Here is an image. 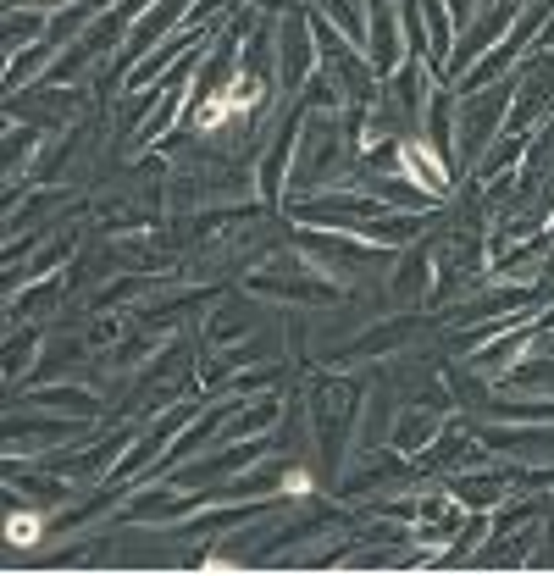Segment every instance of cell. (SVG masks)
I'll list each match as a JSON object with an SVG mask.
<instances>
[{"instance_id":"1","label":"cell","mask_w":554,"mask_h":576,"mask_svg":"<svg viewBox=\"0 0 554 576\" xmlns=\"http://www.w3.org/2000/svg\"><path fill=\"white\" fill-rule=\"evenodd\" d=\"M405 172H410L416 183H422V189H433V194H444V189H449V183H444V167H438V161H427L422 144H410V150H405Z\"/></svg>"},{"instance_id":"2","label":"cell","mask_w":554,"mask_h":576,"mask_svg":"<svg viewBox=\"0 0 554 576\" xmlns=\"http://www.w3.org/2000/svg\"><path fill=\"white\" fill-rule=\"evenodd\" d=\"M372 23H377V67H394L399 45H394V17L383 12V0H372Z\"/></svg>"},{"instance_id":"3","label":"cell","mask_w":554,"mask_h":576,"mask_svg":"<svg viewBox=\"0 0 554 576\" xmlns=\"http://www.w3.org/2000/svg\"><path fill=\"white\" fill-rule=\"evenodd\" d=\"M422 12H427V28H433V61H444V50H449V12H444V0H422Z\"/></svg>"},{"instance_id":"4","label":"cell","mask_w":554,"mask_h":576,"mask_svg":"<svg viewBox=\"0 0 554 576\" xmlns=\"http://www.w3.org/2000/svg\"><path fill=\"white\" fill-rule=\"evenodd\" d=\"M494 499H505V482H499V477L460 482V504H494Z\"/></svg>"},{"instance_id":"5","label":"cell","mask_w":554,"mask_h":576,"mask_svg":"<svg viewBox=\"0 0 554 576\" xmlns=\"http://www.w3.org/2000/svg\"><path fill=\"white\" fill-rule=\"evenodd\" d=\"M499 111H505V95H494L488 106H482V122H494ZM482 139H488V133H477V117H471V122H466V156H477V144H482Z\"/></svg>"}]
</instances>
